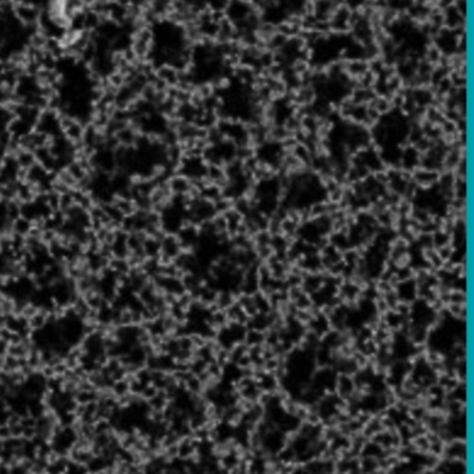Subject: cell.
<instances>
[{"label": "cell", "instance_id": "1", "mask_svg": "<svg viewBox=\"0 0 474 474\" xmlns=\"http://www.w3.org/2000/svg\"><path fill=\"white\" fill-rule=\"evenodd\" d=\"M253 11L251 1H241V0H230L228 7L225 10V17L231 21L232 24L245 21Z\"/></svg>", "mask_w": 474, "mask_h": 474}, {"label": "cell", "instance_id": "2", "mask_svg": "<svg viewBox=\"0 0 474 474\" xmlns=\"http://www.w3.org/2000/svg\"><path fill=\"white\" fill-rule=\"evenodd\" d=\"M442 459L448 460H462L467 462V440L454 438L445 444Z\"/></svg>", "mask_w": 474, "mask_h": 474}, {"label": "cell", "instance_id": "3", "mask_svg": "<svg viewBox=\"0 0 474 474\" xmlns=\"http://www.w3.org/2000/svg\"><path fill=\"white\" fill-rule=\"evenodd\" d=\"M440 178V172L433 170H425L422 167H417L412 171V182L419 189H430L437 185Z\"/></svg>", "mask_w": 474, "mask_h": 474}, {"label": "cell", "instance_id": "4", "mask_svg": "<svg viewBox=\"0 0 474 474\" xmlns=\"http://www.w3.org/2000/svg\"><path fill=\"white\" fill-rule=\"evenodd\" d=\"M395 292H396L401 302L413 303L417 299V284L414 281V278L396 284L395 285Z\"/></svg>", "mask_w": 474, "mask_h": 474}, {"label": "cell", "instance_id": "5", "mask_svg": "<svg viewBox=\"0 0 474 474\" xmlns=\"http://www.w3.org/2000/svg\"><path fill=\"white\" fill-rule=\"evenodd\" d=\"M327 272H305L302 280V289L309 295L317 292L325 283Z\"/></svg>", "mask_w": 474, "mask_h": 474}, {"label": "cell", "instance_id": "6", "mask_svg": "<svg viewBox=\"0 0 474 474\" xmlns=\"http://www.w3.org/2000/svg\"><path fill=\"white\" fill-rule=\"evenodd\" d=\"M356 391V385L353 381L352 375L348 374H338L335 383V393L345 401H349L353 392Z\"/></svg>", "mask_w": 474, "mask_h": 474}, {"label": "cell", "instance_id": "7", "mask_svg": "<svg viewBox=\"0 0 474 474\" xmlns=\"http://www.w3.org/2000/svg\"><path fill=\"white\" fill-rule=\"evenodd\" d=\"M420 153L414 149L412 145H406L402 148V154H401V169L405 171H413L414 169L419 167L420 163Z\"/></svg>", "mask_w": 474, "mask_h": 474}, {"label": "cell", "instance_id": "8", "mask_svg": "<svg viewBox=\"0 0 474 474\" xmlns=\"http://www.w3.org/2000/svg\"><path fill=\"white\" fill-rule=\"evenodd\" d=\"M160 248H162L160 252L171 257L172 260L182 252L181 245H180V241L175 234H166L164 238L160 241Z\"/></svg>", "mask_w": 474, "mask_h": 474}, {"label": "cell", "instance_id": "9", "mask_svg": "<svg viewBox=\"0 0 474 474\" xmlns=\"http://www.w3.org/2000/svg\"><path fill=\"white\" fill-rule=\"evenodd\" d=\"M167 184L171 191V195H188V192L191 189V180L180 174L171 175L167 180Z\"/></svg>", "mask_w": 474, "mask_h": 474}, {"label": "cell", "instance_id": "10", "mask_svg": "<svg viewBox=\"0 0 474 474\" xmlns=\"http://www.w3.org/2000/svg\"><path fill=\"white\" fill-rule=\"evenodd\" d=\"M367 71H369V61L345 60V74L352 81H357L364 72H367Z\"/></svg>", "mask_w": 474, "mask_h": 474}, {"label": "cell", "instance_id": "11", "mask_svg": "<svg viewBox=\"0 0 474 474\" xmlns=\"http://www.w3.org/2000/svg\"><path fill=\"white\" fill-rule=\"evenodd\" d=\"M423 257H424V260H425V263H427V266H428V269H430V270H433L434 272L438 271V270H441V269H442V264H444V262H442V260H441V257L438 256V252H437V249H435V248H428V249H423Z\"/></svg>", "mask_w": 474, "mask_h": 474}, {"label": "cell", "instance_id": "12", "mask_svg": "<svg viewBox=\"0 0 474 474\" xmlns=\"http://www.w3.org/2000/svg\"><path fill=\"white\" fill-rule=\"evenodd\" d=\"M142 249H143L146 259H156L159 256V253H160V249H162L160 248V241L146 235L143 245H142Z\"/></svg>", "mask_w": 474, "mask_h": 474}, {"label": "cell", "instance_id": "13", "mask_svg": "<svg viewBox=\"0 0 474 474\" xmlns=\"http://www.w3.org/2000/svg\"><path fill=\"white\" fill-rule=\"evenodd\" d=\"M328 242L341 252H345L346 249L352 248L349 238H348V234H343V232H331L328 235Z\"/></svg>", "mask_w": 474, "mask_h": 474}, {"label": "cell", "instance_id": "14", "mask_svg": "<svg viewBox=\"0 0 474 474\" xmlns=\"http://www.w3.org/2000/svg\"><path fill=\"white\" fill-rule=\"evenodd\" d=\"M442 57H444V54L441 53V51L435 45H433V43H428L427 45V48L424 51L423 60L427 61L428 64H431L433 67H437V66H440Z\"/></svg>", "mask_w": 474, "mask_h": 474}, {"label": "cell", "instance_id": "15", "mask_svg": "<svg viewBox=\"0 0 474 474\" xmlns=\"http://www.w3.org/2000/svg\"><path fill=\"white\" fill-rule=\"evenodd\" d=\"M287 41H288V38L285 35L280 34V32H275V34H272L271 36L269 38V41L266 42V51H271V53H277V51H280L285 46Z\"/></svg>", "mask_w": 474, "mask_h": 474}, {"label": "cell", "instance_id": "16", "mask_svg": "<svg viewBox=\"0 0 474 474\" xmlns=\"http://www.w3.org/2000/svg\"><path fill=\"white\" fill-rule=\"evenodd\" d=\"M48 317H49V312L45 309H39L35 316H32L28 320V327L32 331H38L42 330L46 324H48Z\"/></svg>", "mask_w": 474, "mask_h": 474}, {"label": "cell", "instance_id": "17", "mask_svg": "<svg viewBox=\"0 0 474 474\" xmlns=\"http://www.w3.org/2000/svg\"><path fill=\"white\" fill-rule=\"evenodd\" d=\"M292 154L299 160V162L302 163L303 166L306 167V169H309L310 170V164H312V159H313V156H312V153L309 152V149L303 145V143H298L296 146H295V149L292 151Z\"/></svg>", "mask_w": 474, "mask_h": 474}, {"label": "cell", "instance_id": "18", "mask_svg": "<svg viewBox=\"0 0 474 474\" xmlns=\"http://www.w3.org/2000/svg\"><path fill=\"white\" fill-rule=\"evenodd\" d=\"M359 462H360V473H378L380 470V463L377 457L359 456Z\"/></svg>", "mask_w": 474, "mask_h": 474}, {"label": "cell", "instance_id": "19", "mask_svg": "<svg viewBox=\"0 0 474 474\" xmlns=\"http://www.w3.org/2000/svg\"><path fill=\"white\" fill-rule=\"evenodd\" d=\"M384 449L383 446L374 442L373 440H367L364 442L363 448L360 451V455L359 456H372V457H377V459H381L383 457Z\"/></svg>", "mask_w": 474, "mask_h": 474}, {"label": "cell", "instance_id": "20", "mask_svg": "<svg viewBox=\"0 0 474 474\" xmlns=\"http://www.w3.org/2000/svg\"><path fill=\"white\" fill-rule=\"evenodd\" d=\"M32 222L24 217H18L14 221H11V234H17L21 237H27L30 232Z\"/></svg>", "mask_w": 474, "mask_h": 474}, {"label": "cell", "instance_id": "21", "mask_svg": "<svg viewBox=\"0 0 474 474\" xmlns=\"http://www.w3.org/2000/svg\"><path fill=\"white\" fill-rule=\"evenodd\" d=\"M446 399H455L467 405V383H459L451 392L445 395Z\"/></svg>", "mask_w": 474, "mask_h": 474}, {"label": "cell", "instance_id": "22", "mask_svg": "<svg viewBox=\"0 0 474 474\" xmlns=\"http://www.w3.org/2000/svg\"><path fill=\"white\" fill-rule=\"evenodd\" d=\"M264 338H266V333L264 331H257L253 328H248L243 342L246 343L248 346H256V345H262L264 343Z\"/></svg>", "mask_w": 474, "mask_h": 474}, {"label": "cell", "instance_id": "23", "mask_svg": "<svg viewBox=\"0 0 474 474\" xmlns=\"http://www.w3.org/2000/svg\"><path fill=\"white\" fill-rule=\"evenodd\" d=\"M369 104L378 111L380 116H384V114H387V113H389V111L392 110L389 98H384V96H375Z\"/></svg>", "mask_w": 474, "mask_h": 474}, {"label": "cell", "instance_id": "24", "mask_svg": "<svg viewBox=\"0 0 474 474\" xmlns=\"http://www.w3.org/2000/svg\"><path fill=\"white\" fill-rule=\"evenodd\" d=\"M410 219L414 220L417 224H425V222H430L434 219V214L430 210H425V209H420V207H414L412 209V213H410Z\"/></svg>", "mask_w": 474, "mask_h": 474}, {"label": "cell", "instance_id": "25", "mask_svg": "<svg viewBox=\"0 0 474 474\" xmlns=\"http://www.w3.org/2000/svg\"><path fill=\"white\" fill-rule=\"evenodd\" d=\"M67 456H60L54 463H51L46 466V473L48 474H66L67 473Z\"/></svg>", "mask_w": 474, "mask_h": 474}, {"label": "cell", "instance_id": "26", "mask_svg": "<svg viewBox=\"0 0 474 474\" xmlns=\"http://www.w3.org/2000/svg\"><path fill=\"white\" fill-rule=\"evenodd\" d=\"M110 389L116 398H121V396L130 392V381L127 378L116 380V381H113V384H111Z\"/></svg>", "mask_w": 474, "mask_h": 474}, {"label": "cell", "instance_id": "27", "mask_svg": "<svg viewBox=\"0 0 474 474\" xmlns=\"http://www.w3.org/2000/svg\"><path fill=\"white\" fill-rule=\"evenodd\" d=\"M377 75L374 74V72H372V71L369 70L367 72H364L363 75L357 80V81H355L356 82V86L357 88H363V89H373L374 88V85H375V82H377Z\"/></svg>", "mask_w": 474, "mask_h": 474}, {"label": "cell", "instance_id": "28", "mask_svg": "<svg viewBox=\"0 0 474 474\" xmlns=\"http://www.w3.org/2000/svg\"><path fill=\"white\" fill-rule=\"evenodd\" d=\"M456 177V175H455ZM454 198H459V199H467V180L455 178L454 184Z\"/></svg>", "mask_w": 474, "mask_h": 474}, {"label": "cell", "instance_id": "29", "mask_svg": "<svg viewBox=\"0 0 474 474\" xmlns=\"http://www.w3.org/2000/svg\"><path fill=\"white\" fill-rule=\"evenodd\" d=\"M449 243H451V234L442 231V230H437L433 234V246L435 249L445 246V245H449Z\"/></svg>", "mask_w": 474, "mask_h": 474}, {"label": "cell", "instance_id": "30", "mask_svg": "<svg viewBox=\"0 0 474 474\" xmlns=\"http://www.w3.org/2000/svg\"><path fill=\"white\" fill-rule=\"evenodd\" d=\"M455 375L460 383H467V359H457L455 364Z\"/></svg>", "mask_w": 474, "mask_h": 474}, {"label": "cell", "instance_id": "31", "mask_svg": "<svg viewBox=\"0 0 474 474\" xmlns=\"http://www.w3.org/2000/svg\"><path fill=\"white\" fill-rule=\"evenodd\" d=\"M292 305L296 310H309V309H312L313 306L312 296L306 292L302 293L296 301H293Z\"/></svg>", "mask_w": 474, "mask_h": 474}, {"label": "cell", "instance_id": "32", "mask_svg": "<svg viewBox=\"0 0 474 474\" xmlns=\"http://www.w3.org/2000/svg\"><path fill=\"white\" fill-rule=\"evenodd\" d=\"M20 370V359L11 356V355H4V366H3V373H13Z\"/></svg>", "mask_w": 474, "mask_h": 474}, {"label": "cell", "instance_id": "33", "mask_svg": "<svg viewBox=\"0 0 474 474\" xmlns=\"http://www.w3.org/2000/svg\"><path fill=\"white\" fill-rule=\"evenodd\" d=\"M232 206H234V201L228 199V198H224V196H221L219 201L214 202V209H216L217 214H225L228 210H231Z\"/></svg>", "mask_w": 474, "mask_h": 474}, {"label": "cell", "instance_id": "34", "mask_svg": "<svg viewBox=\"0 0 474 474\" xmlns=\"http://www.w3.org/2000/svg\"><path fill=\"white\" fill-rule=\"evenodd\" d=\"M210 221H212V225L216 234L227 232V219H225L224 214H216Z\"/></svg>", "mask_w": 474, "mask_h": 474}, {"label": "cell", "instance_id": "35", "mask_svg": "<svg viewBox=\"0 0 474 474\" xmlns=\"http://www.w3.org/2000/svg\"><path fill=\"white\" fill-rule=\"evenodd\" d=\"M448 303H457V305H467V293L462 291L451 289L448 293Z\"/></svg>", "mask_w": 474, "mask_h": 474}, {"label": "cell", "instance_id": "36", "mask_svg": "<svg viewBox=\"0 0 474 474\" xmlns=\"http://www.w3.org/2000/svg\"><path fill=\"white\" fill-rule=\"evenodd\" d=\"M230 0H209L207 9L212 13H225Z\"/></svg>", "mask_w": 474, "mask_h": 474}, {"label": "cell", "instance_id": "37", "mask_svg": "<svg viewBox=\"0 0 474 474\" xmlns=\"http://www.w3.org/2000/svg\"><path fill=\"white\" fill-rule=\"evenodd\" d=\"M38 310H39V307H38V306H36V305H35L34 302L28 301V302L24 305V307H22V310H21L20 316L21 317H24L25 320H30L32 316H35V314H36V312H38Z\"/></svg>", "mask_w": 474, "mask_h": 474}, {"label": "cell", "instance_id": "38", "mask_svg": "<svg viewBox=\"0 0 474 474\" xmlns=\"http://www.w3.org/2000/svg\"><path fill=\"white\" fill-rule=\"evenodd\" d=\"M381 298H383L384 301H385V303L388 305L389 310H395L396 305L401 302V301H399V298H398V295H396V292H395V289H392V291H389V292H387V293H384V295H381Z\"/></svg>", "mask_w": 474, "mask_h": 474}, {"label": "cell", "instance_id": "39", "mask_svg": "<svg viewBox=\"0 0 474 474\" xmlns=\"http://www.w3.org/2000/svg\"><path fill=\"white\" fill-rule=\"evenodd\" d=\"M157 392H159V389H157V388H156V387H154V385L151 383V384H146V385L142 388V391H141V393H139V396H141L143 401H146V402H148V401H149V399H152V398H153V396H154V395H156Z\"/></svg>", "mask_w": 474, "mask_h": 474}, {"label": "cell", "instance_id": "40", "mask_svg": "<svg viewBox=\"0 0 474 474\" xmlns=\"http://www.w3.org/2000/svg\"><path fill=\"white\" fill-rule=\"evenodd\" d=\"M437 252H438V256L441 257V260L442 262H448V260H451V257H452V253H454V246L449 243V245H445V246H441V248H438L437 249Z\"/></svg>", "mask_w": 474, "mask_h": 474}, {"label": "cell", "instance_id": "41", "mask_svg": "<svg viewBox=\"0 0 474 474\" xmlns=\"http://www.w3.org/2000/svg\"><path fill=\"white\" fill-rule=\"evenodd\" d=\"M454 174L456 177H459V178L467 180V157H463L459 162V164L456 166V169L454 170Z\"/></svg>", "mask_w": 474, "mask_h": 474}, {"label": "cell", "instance_id": "42", "mask_svg": "<svg viewBox=\"0 0 474 474\" xmlns=\"http://www.w3.org/2000/svg\"><path fill=\"white\" fill-rule=\"evenodd\" d=\"M454 6L462 17L469 18V1L467 0H454Z\"/></svg>", "mask_w": 474, "mask_h": 474}, {"label": "cell", "instance_id": "43", "mask_svg": "<svg viewBox=\"0 0 474 474\" xmlns=\"http://www.w3.org/2000/svg\"><path fill=\"white\" fill-rule=\"evenodd\" d=\"M189 337H191V341H192V346H193V349L196 351V349H201V348H203L204 345H206V339L203 338L202 335L201 334H189Z\"/></svg>", "mask_w": 474, "mask_h": 474}, {"label": "cell", "instance_id": "44", "mask_svg": "<svg viewBox=\"0 0 474 474\" xmlns=\"http://www.w3.org/2000/svg\"><path fill=\"white\" fill-rule=\"evenodd\" d=\"M36 437V427L32 425V427H22V440H27V441H31Z\"/></svg>", "mask_w": 474, "mask_h": 474}, {"label": "cell", "instance_id": "45", "mask_svg": "<svg viewBox=\"0 0 474 474\" xmlns=\"http://www.w3.org/2000/svg\"><path fill=\"white\" fill-rule=\"evenodd\" d=\"M38 372H39V373H41L46 380H49V378H51V377L56 375V374H54V370H53V366H51V364H43Z\"/></svg>", "mask_w": 474, "mask_h": 474}, {"label": "cell", "instance_id": "46", "mask_svg": "<svg viewBox=\"0 0 474 474\" xmlns=\"http://www.w3.org/2000/svg\"><path fill=\"white\" fill-rule=\"evenodd\" d=\"M9 438H11L10 425H9L7 423L0 424V440H1V441H6V440H9Z\"/></svg>", "mask_w": 474, "mask_h": 474}, {"label": "cell", "instance_id": "47", "mask_svg": "<svg viewBox=\"0 0 474 474\" xmlns=\"http://www.w3.org/2000/svg\"><path fill=\"white\" fill-rule=\"evenodd\" d=\"M53 370H54L56 375H61L63 377L64 374L68 372V367H67V364L64 363V360H60L59 363H56L53 366Z\"/></svg>", "mask_w": 474, "mask_h": 474}, {"label": "cell", "instance_id": "48", "mask_svg": "<svg viewBox=\"0 0 474 474\" xmlns=\"http://www.w3.org/2000/svg\"><path fill=\"white\" fill-rule=\"evenodd\" d=\"M6 352H7V343L0 339V355H6Z\"/></svg>", "mask_w": 474, "mask_h": 474}]
</instances>
